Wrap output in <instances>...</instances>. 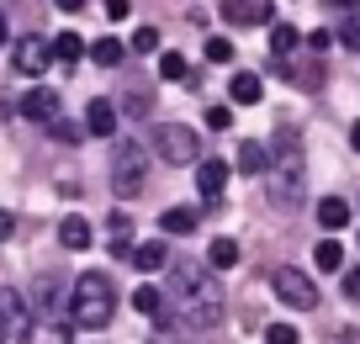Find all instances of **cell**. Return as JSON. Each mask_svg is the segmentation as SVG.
<instances>
[{
  "label": "cell",
  "instance_id": "6da1fadb",
  "mask_svg": "<svg viewBox=\"0 0 360 344\" xmlns=\"http://www.w3.org/2000/svg\"><path fill=\"white\" fill-rule=\"evenodd\" d=\"M175 297H180V312H186L191 329H217V323H223V286H217L202 265L175 270Z\"/></svg>",
  "mask_w": 360,
  "mask_h": 344
},
{
  "label": "cell",
  "instance_id": "5b68a950",
  "mask_svg": "<svg viewBox=\"0 0 360 344\" xmlns=\"http://www.w3.org/2000/svg\"><path fill=\"white\" fill-rule=\"evenodd\" d=\"M154 154L165 159V165H202V138H196L186 122H159Z\"/></svg>",
  "mask_w": 360,
  "mask_h": 344
},
{
  "label": "cell",
  "instance_id": "9c48e42d",
  "mask_svg": "<svg viewBox=\"0 0 360 344\" xmlns=\"http://www.w3.org/2000/svg\"><path fill=\"white\" fill-rule=\"evenodd\" d=\"M53 64V43H48V37H22V43H16V69H22V75H43V69Z\"/></svg>",
  "mask_w": 360,
  "mask_h": 344
},
{
  "label": "cell",
  "instance_id": "7402d4cb",
  "mask_svg": "<svg viewBox=\"0 0 360 344\" xmlns=\"http://www.w3.org/2000/svg\"><path fill=\"white\" fill-rule=\"evenodd\" d=\"M165 260H169V249L159 244V238L154 244H133V265L138 270H165Z\"/></svg>",
  "mask_w": 360,
  "mask_h": 344
},
{
  "label": "cell",
  "instance_id": "7c38bea8",
  "mask_svg": "<svg viewBox=\"0 0 360 344\" xmlns=\"http://www.w3.org/2000/svg\"><path fill=\"white\" fill-rule=\"evenodd\" d=\"M22 117H32V122H48V127H53V122H58V96H53V90H32V96L22 101Z\"/></svg>",
  "mask_w": 360,
  "mask_h": 344
},
{
  "label": "cell",
  "instance_id": "277c9868",
  "mask_svg": "<svg viewBox=\"0 0 360 344\" xmlns=\"http://www.w3.org/2000/svg\"><path fill=\"white\" fill-rule=\"evenodd\" d=\"M143 186H148V148L133 144V138H122V144H117V154H112V191H117L122 201H133Z\"/></svg>",
  "mask_w": 360,
  "mask_h": 344
},
{
  "label": "cell",
  "instance_id": "44dd1931",
  "mask_svg": "<svg viewBox=\"0 0 360 344\" xmlns=\"http://www.w3.org/2000/svg\"><path fill=\"white\" fill-rule=\"evenodd\" d=\"M90 53V43L79 32H58L53 37V58H64V64H75V58H85Z\"/></svg>",
  "mask_w": 360,
  "mask_h": 344
},
{
  "label": "cell",
  "instance_id": "e0dca14e",
  "mask_svg": "<svg viewBox=\"0 0 360 344\" xmlns=\"http://www.w3.org/2000/svg\"><path fill=\"white\" fill-rule=\"evenodd\" d=\"M238 170H244V175H265L270 170V148L265 144H238Z\"/></svg>",
  "mask_w": 360,
  "mask_h": 344
},
{
  "label": "cell",
  "instance_id": "4316f807",
  "mask_svg": "<svg viewBox=\"0 0 360 344\" xmlns=\"http://www.w3.org/2000/svg\"><path fill=\"white\" fill-rule=\"evenodd\" d=\"M159 75L165 79H186V53H159Z\"/></svg>",
  "mask_w": 360,
  "mask_h": 344
},
{
  "label": "cell",
  "instance_id": "8d00e7d4",
  "mask_svg": "<svg viewBox=\"0 0 360 344\" xmlns=\"http://www.w3.org/2000/svg\"><path fill=\"white\" fill-rule=\"evenodd\" d=\"M58 11H79V6H85V0H53Z\"/></svg>",
  "mask_w": 360,
  "mask_h": 344
},
{
  "label": "cell",
  "instance_id": "ffe728a7",
  "mask_svg": "<svg viewBox=\"0 0 360 344\" xmlns=\"http://www.w3.org/2000/svg\"><path fill=\"white\" fill-rule=\"evenodd\" d=\"M112 255H133V217L127 212H112Z\"/></svg>",
  "mask_w": 360,
  "mask_h": 344
},
{
  "label": "cell",
  "instance_id": "74e56055",
  "mask_svg": "<svg viewBox=\"0 0 360 344\" xmlns=\"http://www.w3.org/2000/svg\"><path fill=\"white\" fill-rule=\"evenodd\" d=\"M349 148H355V154H360V122L349 127Z\"/></svg>",
  "mask_w": 360,
  "mask_h": 344
},
{
  "label": "cell",
  "instance_id": "603a6c76",
  "mask_svg": "<svg viewBox=\"0 0 360 344\" xmlns=\"http://www.w3.org/2000/svg\"><path fill=\"white\" fill-rule=\"evenodd\" d=\"M207 265H212V270H233V265H238V244H233V238H212Z\"/></svg>",
  "mask_w": 360,
  "mask_h": 344
},
{
  "label": "cell",
  "instance_id": "ac0fdd59",
  "mask_svg": "<svg viewBox=\"0 0 360 344\" xmlns=\"http://www.w3.org/2000/svg\"><path fill=\"white\" fill-rule=\"evenodd\" d=\"M259 90H265V85H259V75H249V69L228 79V96H233L238 106H255V101H259Z\"/></svg>",
  "mask_w": 360,
  "mask_h": 344
},
{
  "label": "cell",
  "instance_id": "d6a6232c",
  "mask_svg": "<svg viewBox=\"0 0 360 344\" xmlns=\"http://www.w3.org/2000/svg\"><path fill=\"white\" fill-rule=\"evenodd\" d=\"M228 122H233V111H228V106H212V111H207V127H212V133H223Z\"/></svg>",
  "mask_w": 360,
  "mask_h": 344
},
{
  "label": "cell",
  "instance_id": "f546056e",
  "mask_svg": "<svg viewBox=\"0 0 360 344\" xmlns=\"http://www.w3.org/2000/svg\"><path fill=\"white\" fill-rule=\"evenodd\" d=\"M265 344H297V329H292V323H270V329H265Z\"/></svg>",
  "mask_w": 360,
  "mask_h": 344
},
{
  "label": "cell",
  "instance_id": "f35d334b",
  "mask_svg": "<svg viewBox=\"0 0 360 344\" xmlns=\"http://www.w3.org/2000/svg\"><path fill=\"white\" fill-rule=\"evenodd\" d=\"M328 6H339V11H355V6H360V0H328Z\"/></svg>",
  "mask_w": 360,
  "mask_h": 344
},
{
  "label": "cell",
  "instance_id": "e575fe53",
  "mask_svg": "<svg viewBox=\"0 0 360 344\" xmlns=\"http://www.w3.org/2000/svg\"><path fill=\"white\" fill-rule=\"evenodd\" d=\"M345 297L360 302V270H349V276H345Z\"/></svg>",
  "mask_w": 360,
  "mask_h": 344
},
{
  "label": "cell",
  "instance_id": "83f0119b",
  "mask_svg": "<svg viewBox=\"0 0 360 344\" xmlns=\"http://www.w3.org/2000/svg\"><path fill=\"white\" fill-rule=\"evenodd\" d=\"M339 43H345L349 53H360V16H345V27H339Z\"/></svg>",
  "mask_w": 360,
  "mask_h": 344
},
{
  "label": "cell",
  "instance_id": "ba28073f",
  "mask_svg": "<svg viewBox=\"0 0 360 344\" xmlns=\"http://www.w3.org/2000/svg\"><path fill=\"white\" fill-rule=\"evenodd\" d=\"M223 16L233 27H276V6L270 0H223Z\"/></svg>",
  "mask_w": 360,
  "mask_h": 344
},
{
  "label": "cell",
  "instance_id": "5bb4252c",
  "mask_svg": "<svg viewBox=\"0 0 360 344\" xmlns=\"http://www.w3.org/2000/svg\"><path fill=\"white\" fill-rule=\"evenodd\" d=\"M318 222H323L328 238H334V228H345V222H349V201L345 196H323V201H318Z\"/></svg>",
  "mask_w": 360,
  "mask_h": 344
},
{
  "label": "cell",
  "instance_id": "4dcf8cb0",
  "mask_svg": "<svg viewBox=\"0 0 360 344\" xmlns=\"http://www.w3.org/2000/svg\"><path fill=\"white\" fill-rule=\"evenodd\" d=\"M53 138H58V144H79V138H85V127H75V122H64V117H58V122H53Z\"/></svg>",
  "mask_w": 360,
  "mask_h": 344
},
{
  "label": "cell",
  "instance_id": "3957f363",
  "mask_svg": "<svg viewBox=\"0 0 360 344\" xmlns=\"http://www.w3.org/2000/svg\"><path fill=\"white\" fill-rule=\"evenodd\" d=\"M270 165H276V186H270V201L292 212L297 201H302V148H297L292 138L281 133V144H276V154H270Z\"/></svg>",
  "mask_w": 360,
  "mask_h": 344
},
{
  "label": "cell",
  "instance_id": "cb8c5ba5",
  "mask_svg": "<svg viewBox=\"0 0 360 344\" xmlns=\"http://www.w3.org/2000/svg\"><path fill=\"white\" fill-rule=\"evenodd\" d=\"M122 53H127V48L117 43V37H96V43H90V58H96V64H106V69L122 64Z\"/></svg>",
  "mask_w": 360,
  "mask_h": 344
},
{
  "label": "cell",
  "instance_id": "8fae6325",
  "mask_svg": "<svg viewBox=\"0 0 360 344\" xmlns=\"http://www.w3.org/2000/svg\"><path fill=\"white\" fill-rule=\"evenodd\" d=\"M85 133H96V138H112V133H117V106H112L106 96L85 106Z\"/></svg>",
  "mask_w": 360,
  "mask_h": 344
},
{
  "label": "cell",
  "instance_id": "484cf974",
  "mask_svg": "<svg viewBox=\"0 0 360 344\" xmlns=\"http://www.w3.org/2000/svg\"><path fill=\"white\" fill-rule=\"evenodd\" d=\"M133 307L143 312V318H165V297H159V286H138L133 291Z\"/></svg>",
  "mask_w": 360,
  "mask_h": 344
},
{
  "label": "cell",
  "instance_id": "30bf717a",
  "mask_svg": "<svg viewBox=\"0 0 360 344\" xmlns=\"http://www.w3.org/2000/svg\"><path fill=\"white\" fill-rule=\"evenodd\" d=\"M223 186H228V165L223 159H202V165H196V191H202L207 201H217Z\"/></svg>",
  "mask_w": 360,
  "mask_h": 344
},
{
  "label": "cell",
  "instance_id": "ab89813d",
  "mask_svg": "<svg viewBox=\"0 0 360 344\" xmlns=\"http://www.w3.org/2000/svg\"><path fill=\"white\" fill-rule=\"evenodd\" d=\"M6 37H11V22H6V16H0V43H6Z\"/></svg>",
  "mask_w": 360,
  "mask_h": 344
},
{
  "label": "cell",
  "instance_id": "2e32d148",
  "mask_svg": "<svg viewBox=\"0 0 360 344\" xmlns=\"http://www.w3.org/2000/svg\"><path fill=\"white\" fill-rule=\"evenodd\" d=\"M58 244L64 249H90V222L85 217H64L58 222Z\"/></svg>",
  "mask_w": 360,
  "mask_h": 344
},
{
  "label": "cell",
  "instance_id": "9a60e30c",
  "mask_svg": "<svg viewBox=\"0 0 360 344\" xmlns=\"http://www.w3.org/2000/svg\"><path fill=\"white\" fill-rule=\"evenodd\" d=\"M196 222H202V217H196V207H169L165 217H159V228H165V234H180V238H186V234H196Z\"/></svg>",
  "mask_w": 360,
  "mask_h": 344
},
{
  "label": "cell",
  "instance_id": "7a4b0ae2",
  "mask_svg": "<svg viewBox=\"0 0 360 344\" xmlns=\"http://www.w3.org/2000/svg\"><path fill=\"white\" fill-rule=\"evenodd\" d=\"M64 312H75V329H106L112 312H117V286L101 270H85V276L75 281V291H69Z\"/></svg>",
  "mask_w": 360,
  "mask_h": 344
},
{
  "label": "cell",
  "instance_id": "8992f818",
  "mask_svg": "<svg viewBox=\"0 0 360 344\" xmlns=\"http://www.w3.org/2000/svg\"><path fill=\"white\" fill-rule=\"evenodd\" d=\"M32 312H27V297L11 286H0V344H32Z\"/></svg>",
  "mask_w": 360,
  "mask_h": 344
},
{
  "label": "cell",
  "instance_id": "4fadbf2b",
  "mask_svg": "<svg viewBox=\"0 0 360 344\" xmlns=\"http://www.w3.org/2000/svg\"><path fill=\"white\" fill-rule=\"evenodd\" d=\"M297 43H302V32H297L292 22H276V27H270V53H276V64H286V58L297 53Z\"/></svg>",
  "mask_w": 360,
  "mask_h": 344
},
{
  "label": "cell",
  "instance_id": "1f68e13d",
  "mask_svg": "<svg viewBox=\"0 0 360 344\" xmlns=\"http://www.w3.org/2000/svg\"><path fill=\"white\" fill-rule=\"evenodd\" d=\"M133 48H138V53H154V48H159V32H154V27H138V32H133Z\"/></svg>",
  "mask_w": 360,
  "mask_h": 344
},
{
  "label": "cell",
  "instance_id": "d6986e66",
  "mask_svg": "<svg viewBox=\"0 0 360 344\" xmlns=\"http://www.w3.org/2000/svg\"><path fill=\"white\" fill-rule=\"evenodd\" d=\"M27 312H32V318H43V312H58V281H37V286H32V302H27Z\"/></svg>",
  "mask_w": 360,
  "mask_h": 344
},
{
  "label": "cell",
  "instance_id": "52a82bcc",
  "mask_svg": "<svg viewBox=\"0 0 360 344\" xmlns=\"http://www.w3.org/2000/svg\"><path fill=\"white\" fill-rule=\"evenodd\" d=\"M270 286H276V297H281L286 307H297V312H313V307H318V286L307 281V270L281 265L276 276H270Z\"/></svg>",
  "mask_w": 360,
  "mask_h": 344
},
{
  "label": "cell",
  "instance_id": "836d02e7",
  "mask_svg": "<svg viewBox=\"0 0 360 344\" xmlns=\"http://www.w3.org/2000/svg\"><path fill=\"white\" fill-rule=\"evenodd\" d=\"M106 16H112V22H122V16H133V0H106Z\"/></svg>",
  "mask_w": 360,
  "mask_h": 344
},
{
  "label": "cell",
  "instance_id": "d590c367",
  "mask_svg": "<svg viewBox=\"0 0 360 344\" xmlns=\"http://www.w3.org/2000/svg\"><path fill=\"white\" fill-rule=\"evenodd\" d=\"M11 228H16V217L6 207H0V244H6V238H11Z\"/></svg>",
  "mask_w": 360,
  "mask_h": 344
},
{
  "label": "cell",
  "instance_id": "d4e9b609",
  "mask_svg": "<svg viewBox=\"0 0 360 344\" xmlns=\"http://www.w3.org/2000/svg\"><path fill=\"white\" fill-rule=\"evenodd\" d=\"M313 265H318V270H339V265H345V249H339V238H318Z\"/></svg>",
  "mask_w": 360,
  "mask_h": 344
},
{
  "label": "cell",
  "instance_id": "f1b7e54d",
  "mask_svg": "<svg viewBox=\"0 0 360 344\" xmlns=\"http://www.w3.org/2000/svg\"><path fill=\"white\" fill-rule=\"evenodd\" d=\"M207 58H212V64H228V58H233V43H228V37H207Z\"/></svg>",
  "mask_w": 360,
  "mask_h": 344
}]
</instances>
